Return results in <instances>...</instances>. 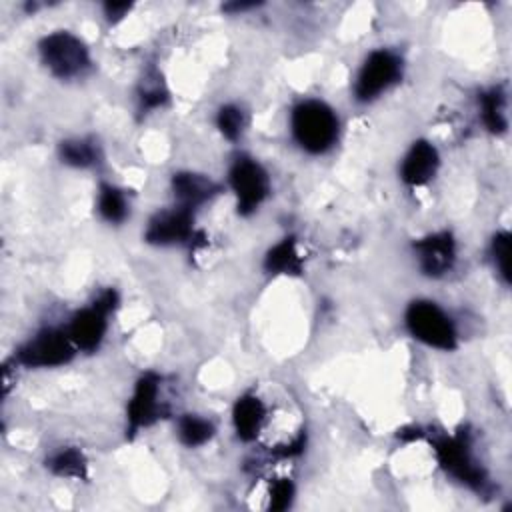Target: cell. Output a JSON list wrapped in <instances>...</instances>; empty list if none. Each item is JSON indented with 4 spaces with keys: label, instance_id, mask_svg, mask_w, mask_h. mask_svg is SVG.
I'll use <instances>...</instances> for the list:
<instances>
[{
    "label": "cell",
    "instance_id": "19",
    "mask_svg": "<svg viewBox=\"0 0 512 512\" xmlns=\"http://www.w3.org/2000/svg\"><path fill=\"white\" fill-rule=\"evenodd\" d=\"M46 466L50 468V472H54L60 478H74V480L88 478V462L82 450L78 448L58 450L46 460Z\"/></svg>",
    "mask_w": 512,
    "mask_h": 512
},
{
    "label": "cell",
    "instance_id": "15",
    "mask_svg": "<svg viewBox=\"0 0 512 512\" xmlns=\"http://www.w3.org/2000/svg\"><path fill=\"white\" fill-rule=\"evenodd\" d=\"M264 268L268 274H302V258L296 248V238L286 236L278 244H274L264 256Z\"/></svg>",
    "mask_w": 512,
    "mask_h": 512
},
{
    "label": "cell",
    "instance_id": "13",
    "mask_svg": "<svg viewBox=\"0 0 512 512\" xmlns=\"http://www.w3.org/2000/svg\"><path fill=\"white\" fill-rule=\"evenodd\" d=\"M172 192L178 206L196 212L220 192V186L204 174L182 170L172 176Z\"/></svg>",
    "mask_w": 512,
    "mask_h": 512
},
{
    "label": "cell",
    "instance_id": "4",
    "mask_svg": "<svg viewBox=\"0 0 512 512\" xmlns=\"http://www.w3.org/2000/svg\"><path fill=\"white\" fill-rule=\"evenodd\" d=\"M38 52L42 64L60 80L80 78L92 64L88 46L68 30H56L44 36L38 44Z\"/></svg>",
    "mask_w": 512,
    "mask_h": 512
},
{
    "label": "cell",
    "instance_id": "8",
    "mask_svg": "<svg viewBox=\"0 0 512 512\" xmlns=\"http://www.w3.org/2000/svg\"><path fill=\"white\" fill-rule=\"evenodd\" d=\"M402 78V58L386 48L374 50L364 60L356 82H354V98L358 102H372L380 94H384L390 86L400 82Z\"/></svg>",
    "mask_w": 512,
    "mask_h": 512
},
{
    "label": "cell",
    "instance_id": "18",
    "mask_svg": "<svg viewBox=\"0 0 512 512\" xmlns=\"http://www.w3.org/2000/svg\"><path fill=\"white\" fill-rule=\"evenodd\" d=\"M96 210L100 214V218L108 224H122L128 218L130 212V204L128 198L124 194L122 188L102 182L98 188V202H96Z\"/></svg>",
    "mask_w": 512,
    "mask_h": 512
},
{
    "label": "cell",
    "instance_id": "7",
    "mask_svg": "<svg viewBox=\"0 0 512 512\" xmlns=\"http://www.w3.org/2000/svg\"><path fill=\"white\" fill-rule=\"evenodd\" d=\"M76 352L66 330L44 328L16 350L14 360L26 368H54L68 364Z\"/></svg>",
    "mask_w": 512,
    "mask_h": 512
},
{
    "label": "cell",
    "instance_id": "1",
    "mask_svg": "<svg viewBox=\"0 0 512 512\" xmlns=\"http://www.w3.org/2000/svg\"><path fill=\"white\" fill-rule=\"evenodd\" d=\"M290 130L296 144L308 154H324L338 140L336 112L322 100H302L292 108Z\"/></svg>",
    "mask_w": 512,
    "mask_h": 512
},
{
    "label": "cell",
    "instance_id": "14",
    "mask_svg": "<svg viewBox=\"0 0 512 512\" xmlns=\"http://www.w3.org/2000/svg\"><path fill=\"white\" fill-rule=\"evenodd\" d=\"M266 420V406L256 394H242L232 408V422L236 436L242 442H252Z\"/></svg>",
    "mask_w": 512,
    "mask_h": 512
},
{
    "label": "cell",
    "instance_id": "3",
    "mask_svg": "<svg viewBox=\"0 0 512 512\" xmlns=\"http://www.w3.org/2000/svg\"><path fill=\"white\" fill-rule=\"evenodd\" d=\"M404 324L418 342L452 352L458 346V332L450 316L432 300H414L404 312Z\"/></svg>",
    "mask_w": 512,
    "mask_h": 512
},
{
    "label": "cell",
    "instance_id": "5",
    "mask_svg": "<svg viewBox=\"0 0 512 512\" xmlns=\"http://www.w3.org/2000/svg\"><path fill=\"white\" fill-rule=\"evenodd\" d=\"M116 306L118 292L114 288H106L90 306L78 310L70 318L66 332L78 352L90 354L100 348L108 330V316L116 310Z\"/></svg>",
    "mask_w": 512,
    "mask_h": 512
},
{
    "label": "cell",
    "instance_id": "20",
    "mask_svg": "<svg viewBox=\"0 0 512 512\" xmlns=\"http://www.w3.org/2000/svg\"><path fill=\"white\" fill-rule=\"evenodd\" d=\"M178 440L188 448H198L212 440L214 436V424L202 416L196 414H184L178 418L176 426Z\"/></svg>",
    "mask_w": 512,
    "mask_h": 512
},
{
    "label": "cell",
    "instance_id": "12",
    "mask_svg": "<svg viewBox=\"0 0 512 512\" xmlns=\"http://www.w3.org/2000/svg\"><path fill=\"white\" fill-rule=\"evenodd\" d=\"M438 166V150L428 140H416L400 164V178L408 186H424L434 178Z\"/></svg>",
    "mask_w": 512,
    "mask_h": 512
},
{
    "label": "cell",
    "instance_id": "9",
    "mask_svg": "<svg viewBox=\"0 0 512 512\" xmlns=\"http://www.w3.org/2000/svg\"><path fill=\"white\" fill-rule=\"evenodd\" d=\"M144 240L154 246L194 244L196 240H204V234L194 230V212L176 204L150 218Z\"/></svg>",
    "mask_w": 512,
    "mask_h": 512
},
{
    "label": "cell",
    "instance_id": "2",
    "mask_svg": "<svg viewBox=\"0 0 512 512\" xmlns=\"http://www.w3.org/2000/svg\"><path fill=\"white\" fill-rule=\"evenodd\" d=\"M432 450L436 462L446 474L478 494L488 492L490 480L486 476V470L476 462L472 454V442L466 432H458L454 436H436L432 440Z\"/></svg>",
    "mask_w": 512,
    "mask_h": 512
},
{
    "label": "cell",
    "instance_id": "22",
    "mask_svg": "<svg viewBox=\"0 0 512 512\" xmlns=\"http://www.w3.org/2000/svg\"><path fill=\"white\" fill-rule=\"evenodd\" d=\"M216 126L226 140L236 142L244 130V112L236 104H224L216 114Z\"/></svg>",
    "mask_w": 512,
    "mask_h": 512
},
{
    "label": "cell",
    "instance_id": "10",
    "mask_svg": "<svg viewBox=\"0 0 512 512\" xmlns=\"http://www.w3.org/2000/svg\"><path fill=\"white\" fill-rule=\"evenodd\" d=\"M160 386H162V378L154 372H146L138 378L126 408L128 436H134L138 434V430L148 428L156 420L164 418L166 406L160 400Z\"/></svg>",
    "mask_w": 512,
    "mask_h": 512
},
{
    "label": "cell",
    "instance_id": "26",
    "mask_svg": "<svg viewBox=\"0 0 512 512\" xmlns=\"http://www.w3.org/2000/svg\"><path fill=\"white\" fill-rule=\"evenodd\" d=\"M130 8H132V4H128V2H106L104 16L108 18V22L114 24V22L122 20L130 12Z\"/></svg>",
    "mask_w": 512,
    "mask_h": 512
},
{
    "label": "cell",
    "instance_id": "6",
    "mask_svg": "<svg viewBox=\"0 0 512 512\" xmlns=\"http://www.w3.org/2000/svg\"><path fill=\"white\" fill-rule=\"evenodd\" d=\"M228 184L236 196V210L240 216L254 214L270 194L268 172L248 154H238L232 160Z\"/></svg>",
    "mask_w": 512,
    "mask_h": 512
},
{
    "label": "cell",
    "instance_id": "25",
    "mask_svg": "<svg viewBox=\"0 0 512 512\" xmlns=\"http://www.w3.org/2000/svg\"><path fill=\"white\" fill-rule=\"evenodd\" d=\"M304 446H306V434L300 432V434L294 436L288 444L278 446V448L274 450V456H276V458H282V460L294 458V456H298V454L304 452Z\"/></svg>",
    "mask_w": 512,
    "mask_h": 512
},
{
    "label": "cell",
    "instance_id": "21",
    "mask_svg": "<svg viewBox=\"0 0 512 512\" xmlns=\"http://www.w3.org/2000/svg\"><path fill=\"white\" fill-rule=\"evenodd\" d=\"M168 102V90L162 82V76L158 72L150 76H146V80L142 82V88L138 92V106H140V112H150V110H156L160 106H164Z\"/></svg>",
    "mask_w": 512,
    "mask_h": 512
},
{
    "label": "cell",
    "instance_id": "16",
    "mask_svg": "<svg viewBox=\"0 0 512 512\" xmlns=\"http://www.w3.org/2000/svg\"><path fill=\"white\" fill-rule=\"evenodd\" d=\"M480 116L492 134H504L508 130L506 92L502 86H492L480 94Z\"/></svg>",
    "mask_w": 512,
    "mask_h": 512
},
{
    "label": "cell",
    "instance_id": "17",
    "mask_svg": "<svg viewBox=\"0 0 512 512\" xmlns=\"http://www.w3.org/2000/svg\"><path fill=\"white\" fill-rule=\"evenodd\" d=\"M58 154L72 168H94L102 160L100 146L94 138H68L60 142Z\"/></svg>",
    "mask_w": 512,
    "mask_h": 512
},
{
    "label": "cell",
    "instance_id": "24",
    "mask_svg": "<svg viewBox=\"0 0 512 512\" xmlns=\"http://www.w3.org/2000/svg\"><path fill=\"white\" fill-rule=\"evenodd\" d=\"M294 500V484L290 478H278L270 484V502H268V508L270 510H286L290 508Z\"/></svg>",
    "mask_w": 512,
    "mask_h": 512
},
{
    "label": "cell",
    "instance_id": "23",
    "mask_svg": "<svg viewBox=\"0 0 512 512\" xmlns=\"http://www.w3.org/2000/svg\"><path fill=\"white\" fill-rule=\"evenodd\" d=\"M490 252H492L496 272L500 274V278L506 284H510V234L506 230L494 234L492 244H490Z\"/></svg>",
    "mask_w": 512,
    "mask_h": 512
},
{
    "label": "cell",
    "instance_id": "11",
    "mask_svg": "<svg viewBox=\"0 0 512 512\" xmlns=\"http://www.w3.org/2000/svg\"><path fill=\"white\" fill-rule=\"evenodd\" d=\"M422 274L430 278H440L454 268L456 262V240L450 232H434L418 238L412 244Z\"/></svg>",
    "mask_w": 512,
    "mask_h": 512
}]
</instances>
